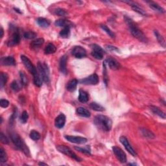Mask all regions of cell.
<instances>
[{
  "label": "cell",
  "mask_w": 166,
  "mask_h": 166,
  "mask_svg": "<svg viewBox=\"0 0 166 166\" xmlns=\"http://www.w3.org/2000/svg\"><path fill=\"white\" fill-rule=\"evenodd\" d=\"M125 18L126 23H127V24L128 25L129 29H130L132 36L136 38H137L139 41L144 43H147L148 42L147 38L146 37V36L144 35V33L138 27V26L134 24V22L132 21L131 19L127 17V16H125Z\"/></svg>",
  "instance_id": "obj_1"
},
{
  "label": "cell",
  "mask_w": 166,
  "mask_h": 166,
  "mask_svg": "<svg viewBox=\"0 0 166 166\" xmlns=\"http://www.w3.org/2000/svg\"><path fill=\"white\" fill-rule=\"evenodd\" d=\"M94 123L98 128L108 132L112 129V121L110 118L103 115H97L94 118Z\"/></svg>",
  "instance_id": "obj_2"
},
{
  "label": "cell",
  "mask_w": 166,
  "mask_h": 166,
  "mask_svg": "<svg viewBox=\"0 0 166 166\" xmlns=\"http://www.w3.org/2000/svg\"><path fill=\"white\" fill-rule=\"evenodd\" d=\"M10 137H11V141L16 147L24 152L27 156L30 155V152L28 147L18 134L15 133L14 132H10Z\"/></svg>",
  "instance_id": "obj_3"
},
{
  "label": "cell",
  "mask_w": 166,
  "mask_h": 166,
  "mask_svg": "<svg viewBox=\"0 0 166 166\" xmlns=\"http://www.w3.org/2000/svg\"><path fill=\"white\" fill-rule=\"evenodd\" d=\"M56 149H57L60 152L68 156V157H69L73 159H74V160H75L76 161H77V162L82 161V159L81 158H79L78 156L75 153V152H73V151L70 148L67 147V146L63 145H59L58 146H56Z\"/></svg>",
  "instance_id": "obj_4"
},
{
  "label": "cell",
  "mask_w": 166,
  "mask_h": 166,
  "mask_svg": "<svg viewBox=\"0 0 166 166\" xmlns=\"http://www.w3.org/2000/svg\"><path fill=\"white\" fill-rule=\"evenodd\" d=\"M39 74L40 75L44 82L48 83L49 82V71L48 66L45 63L39 62L37 65Z\"/></svg>",
  "instance_id": "obj_5"
},
{
  "label": "cell",
  "mask_w": 166,
  "mask_h": 166,
  "mask_svg": "<svg viewBox=\"0 0 166 166\" xmlns=\"http://www.w3.org/2000/svg\"><path fill=\"white\" fill-rule=\"evenodd\" d=\"M91 46L93 49L91 53L92 56L97 60H102L103 58L104 54L105 53L102 48L97 44H92Z\"/></svg>",
  "instance_id": "obj_6"
},
{
  "label": "cell",
  "mask_w": 166,
  "mask_h": 166,
  "mask_svg": "<svg viewBox=\"0 0 166 166\" xmlns=\"http://www.w3.org/2000/svg\"><path fill=\"white\" fill-rule=\"evenodd\" d=\"M112 151L115 155L116 158L118 159L119 162H121V163H125V162H127V156H126L125 152L123 151L121 148L117 147V146H114V147H112Z\"/></svg>",
  "instance_id": "obj_7"
},
{
  "label": "cell",
  "mask_w": 166,
  "mask_h": 166,
  "mask_svg": "<svg viewBox=\"0 0 166 166\" xmlns=\"http://www.w3.org/2000/svg\"><path fill=\"white\" fill-rule=\"evenodd\" d=\"M79 82L81 84L85 85H95L99 82V78L97 74H94L88 76V77L81 79V80L79 81Z\"/></svg>",
  "instance_id": "obj_8"
},
{
  "label": "cell",
  "mask_w": 166,
  "mask_h": 166,
  "mask_svg": "<svg viewBox=\"0 0 166 166\" xmlns=\"http://www.w3.org/2000/svg\"><path fill=\"white\" fill-rule=\"evenodd\" d=\"M21 59L23 64H24V66H25V68L27 69V70L31 73L32 75H35L36 73L37 72V70H36L35 66L32 64L31 61H30L27 56H25L24 55H22Z\"/></svg>",
  "instance_id": "obj_9"
},
{
  "label": "cell",
  "mask_w": 166,
  "mask_h": 166,
  "mask_svg": "<svg viewBox=\"0 0 166 166\" xmlns=\"http://www.w3.org/2000/svg\"><path fill=\"white\" fill-rule=\"evenodd\" d=\"M119 141H120L121 144L123 145L125 148L126 149V150H127L129 153H130L132 156H133V157H136L137 152H136V151L134 150V148L131 145V144H129V142L127 138L125 136H122L119 138Z\"/></svg>",
  "instance_id": "obj_10"
},
{
  "label": "cell",
  "mask_w": 166,
  "mask_h": 166,
  "mask_svg": "<svg viewBox=\"0 0 166 166\" xmlns=\"http://www.w3.org/2000/svg\"><path fill=\"white\" fill-rule=\"evenodd\" d=\"M72 55H74L75 58H82L86 56V51L85 49L82 48L81 46H75V47L73 49Z\"/></svg>",
  "instance_id": "obj_11"
},
{
  "label": "cell",
  "mask_w": 166,
  "mask_h": 166,
  "mask_svg": "<svg viewBox=\"0 0 166 166\" xmlns=\"http://www.w3.org/2000/svg\"><path fill=\"white\" fill-rule=\"evenodd\" d=\"M64 138L69 142L77 144H84L88 141L87 138L81 136H65Z\"/></svg>",
  "instance_id": "obj_12"
},
{
  "label": "cell",
  "mask_w": 166,
  "mask_h": 166,
  "mask_svg": "<svg viewBox=\"0 0 166 166\" xmlns=\"http://www.w3.org/2000/svg\"><path fill=\"white\" fill-rule=\"evenodd\" d=\"M105 62L106 64H107L109 68H110L111 69H113V70L118 69L119 67H120V64H119L118 61L114 58L110 57L107 59H106Z\"/></svg>",
  "instance_id": "obj_13"
},
{
  "label": "cell",
  "mask_w": 166,
  "mask_h": 166,
  "mask_svg": "<svg viewBox=\"0 0 166 166\" xmlns=\"http://www.w3.org/2000/svg\"><path fill=\"white\" fill-rule=\"evenodd\" d=\"M66 123V116L64 114H59L56 118L55 121V125L56 128H62L64 127Z\"/></svg>",
  "instance_id": "obj_14"
},
{
  "label": "cell",
  "mask_w": 166,
  "mask_h": 166,
  "mask_svg": "<svg viewBox=\"0 0 166 166\" xmlns=\"http://www.w3.org/2000/svg\"><path fill=\"white\" fill-rule=\"evenodd\" d=\"M20 42V35L18 31H16L12 35L11 40L8 42V46L11 47L16 45H18Z\"/></svg>",
  "instance_id": "obj_15"
},
{
  "label": "cell",
  "mask_w": 166,
  "mask_h": 166,
  "mask_svg": "<svg viewBox=\"0 0 166 166\" xmlns=\"http://www.w3.org/2000/svg\"><path fill=\"white\" fill-rule=\"evenodd\" d=\"M125 3H128L129 5H131V8L132 9L133 11H134L135 12H138V14H141L142 16H147V13H146L145 11H144L141 7L139 6V5H138L137 3H136L134 2H132V1H124Z\"/></svg>",
  "instance_id": "obj_16"
},
{
  "label": "cell",
  "mask_w": 166,
  "mask_h": 166,
  "mask_svg": "<svg viewBox=\"0 0 166 166\" xmlns=\"http://www.w3.org/2000/svg\"><path fill=\"white\" fill-rule=\"evenodd\" d=\"M66 65H67V56H66V55H64L62 56L61 58V60H60L59 67H60V70H61L62 74L65 75L67 74L68 73Z\"/></svg>",
  "instance_id": "obj_17"
},
{
  "label": "cell",
  "mask_w": 166,
  "mask_h": 166,
  "mask_svg": "<svg viewBox=\"0 0 166 166\" xmlns=\"http://www.w3.org/2000/svg\"><path fill=\"white\" fill-rule=\"evenodd\" d=\"M1 64L3 66H15L16 61L12 56H9L1 58Z\"/></svg>",
  "instance_id": "obj_18"
},
{
  "label": "cell",
  "mask_w": 166,
  "mask_h": 166,
  "mask_svg": "<svg viewBox=\"0 0 166 166\" xmlns=\"http://www.w3.org/2000/svg\"><path fill=\"white\" fill-rule=\"evenodd\" d=\"M55 25L58 27H71V23L65 19H59L56 20L55 22Z\"/></svg>",
  "instance_id": "obj_19"
},
{
  "label": "cell",
  "mask_w": 166,
  "mask_h": 166,
  "mask_svg": "<svg viewBox=\"0 0 166 166\" xmlns=\"http://www.w3.org/2000/svg\"><path fill=\"white\" fill-rule=\"evenodd\" d=\"M150 108L151 110L153 112L155 115L159 116V117L164 119H165V114L163 111H162L158 107H155V106H150Z\"/></svg>",
  "instance_id": "obj_20"
},
{
  "label": "cell",
  "mask_w": 166,
  "mask_h": 166,
  "mask_svg": "<svg viewBox=\"0 0 166 166\" xmlns=\"http://www.w3.org/2000/svg\"><path fill=\"white\" fill-rule=\"evenodd\" d=\"M78 81L77 79H72L70 81H69L67 86H66V89H67V90H68L69 92H74L76 88H77V86L78 84Z\"/></svg>",
  "instance_id": "obj_21"
},
{
  "label": "cell",
  "mask_w": 166,
  "mask_h": 166,
  "mask_svg": "<svg viewBox=\"0 0 166 166\" xmlns=\"http://www.w3.org/2000/svg\"><path fill=\"white\" fill-rule=\"evenodd\" d=\"M77 114L79 115L80 116H82V117H84V118H89L91 115L90 112L87 109L85 108H83V107H79L77 108Z\"/></svg>",
  "instance_id": "obj_22"
},
{
  "label": "cell",
  "mask_w": 166,
  "mask_h": 166,
  "mask_svg": "<svg viewBox=\"0 0 166 166\" xmlns=\"http://www.w3.org/2000/svg\"><path fill=\"white\" fill-rule=\"evenodd\" d=\"M44 40L43 38H37V39L35 40H33L31 43L30 46H31V49H36L40 48V46L44 44Z\"/></svg>",
  "instance_id": "obj_23"
},
{
  "label": "cell",
  "mask_w": 166,
  "mask_h": 166,
  "mask_svg": "<svg viewBox=\"0 0 166 166\" xmlns=\"http://www.w3.org/2000/svg\"><path fill=\"white\" fill-rule=\"evenodd\" d=\"M89 99V96L88 93L82 90V89H80L79 90V101L82 103H85L87 102Z\"/></svg>",
  "instance_id": "obj_24"
},
{
  "label": "cell",
  "mask_w": 166,
  "mask_h": 166,
  "mask_svg": "<svg viewBox=\"0 0 166 166\" xmlns=\"http://www.w3.org/2000/svg\"><path fill=\"white\" fill-rule=\"evenodd\" d=\"M147 3H149V6L152 9L154 10V11L158 12L160 13H164L165 12V10L161 6L159 5L157 3H156L152 1H147Z\"/></svg>",
  "instance_id": "obj_25"
},
{
  "label": "cell",
  "mask_w": 166,
  "mask_h": 166,
  "mask_svg": "<svg viewBox=\"0 0 166 166\" xmlns=\"http://www.w3.org/2000/svg\"><path fill=\"white\" fill-rule=\"evenodd\" d=\"M33 82L36 86H38V87H40L42 85V78L38 71L35 75H33Z\"/></svg>",
  "instance_id": "obj_26"
},
{
  "label": "cell",
  "mask_w": 166,
  "mask_h": 166,
  "mask_svg": "<svg viewBox=\"0 0 166 166\" xmlns=\"http://www.w3.org/2000/svg\"><path fill=\"white\" fill-rule=\"evenodd\" d=\"M56 51V46L53 44H51V43H49V44L46 45V47L44 49L45 54H47V55L55 53Z\"/></svg>",
  "instance_id": "obj_27"
},
{
  "label": "cell",
  "mask_w": 166,
  "mask_h": 166,
  "mask_svg": "<svg viewBox=\"0 0 166 166\" xmlns=\"http://www.w3.org/2000/svg\"><path fill=\"white\" fill-rule=\"evenodd\" d=\"M37 24L43 28H48L50 25V22H49L47 19L44 18H38L37 19Z\"/></svg>",
  "instance_id": "obj_28"
},
{
  "label": "cell",
  "mask_w": 166,
  "mask_h": 166,
  "mask_svg": "<svg viewBox=\"0 0 166 166\" xmlns=\"http://www.w3.org/2000/svg\"><path fill=\"white\" fill-rule=\"evenodd\" d=\"M89 107H90L92 110L97 112H102L105 110V108L102 107V105H101L100 104H98L95 102H91V103L89 104Z\"/></svg>",
  "instance_id": "obj_29"
},
{
  "label": "cell",
  "mask_w": 166,
  "mask_h": 166,
  "mask_svg": "<svg viewBox=\"0 0 166 166\" xmlns=\"http://www.w3.org/2000/svg\"><path fill=\"white\" fill-rule=\"evenodd\" d=\"M154 33L155 35L156 38H157V39L158 42H159V44H160L162 47L165 48V40L163 36H162L160 33H159V32L158 31H154Z\"/></svg>",
  "instance_id": "obj_30"
},
{
  "label": "cell",
  "mask_w": 166,
  "mask_h": 166,
  "mask_svg": "<svg viewBox=\"0 0 166 166\" xmlns=\"http://www.w3.org/2000/svg\"><path fill=\"white\" fill-rule=\"evenodd\" d=\"M70 35V27H64L60 32L59 36L62 38H68Z\"/></svg>",
  "instance_id": "obj_31"
},
{
  "label": "cell",
  "mask_w": 166,
  "mask_h": 166,
  "mask_svg": "<svg viewBox=\"0 0 166 166\" xmlns=\"http://www.w3.org/2000/svg\"><path fill=\"white\" fill-rule=\"evenodd\" d=\"M7 80H8L7 74H6V73L1 72V75H0V85H1V88L6 84Z\"/></svg>",
  "instance_id": "obj_32"
},
{
  "label": "cell",
  "mask_w": 166,
  "mask_h": 166,
  "mask_svg": "<svg viewBox=\"0 0 166 166\" xmlns=\"http://www.w3.org/2000/svg\"><path fill=\"white\" fill-rule=\"evenodd\" d=\"M141 133L143 134L144 136L146 137V138H154L155 137L154 134L152 133L151 131H150L148 129H146V128H141Z\"/></svg>",
  "instance_id": "obj_33"
},
{
  "label": "cell",
  "mask_w": 166,
  "mask_h": 166,
  "mask_svg": "<svg viewBox=\"0 0 166 166\" xmlns=\"http://www.w3.org/2000/svg\"><path fill=\"white\" fill-rule=\"evenodd\" d=\"M7 159L8 157L6 152L3 147H1L0 148V161H1V163H5V162L7 161Z\"/></svg>",
  "instance_id": "obj_34"
},
{
  "label": "cell",
  "mask_w": 166,
  "mask_h": 166,
  "mask_svg": "<svg viewBox=\"0 0 166 166\" xmlns=\"http://www.w3.org/2000/svg\"><path fill=\"white\" fill-rule=\"evenodd\" d=\"M11 87L14 92H19L22 88L21 83L18 82L17 81H14L12 82L11 84Z\"/></svg>",
  "instance_id": "obj_35"
},
{
  "label": "cell",
  "mask_w": 166,
  "mask_h": 166,
  "mask_svg": "<svg viewBox=\"0 0 166 166\" xmlns=\"http://www.w3.org/2000/svg\"><path fill=\"white\" fill-rule=\"evenodd\" d=\"M29 137H30V138H31L32 140L37 141L40 138V134L39 132L36 131L32 130L31 132H30Z\"/></svg>",
  "instance_id": "obj_36"
},
{
  "label": "cell",
  "mask_w": 166,
  "mask_h": 166,
  "mask_svg": "<svg viewBox=\"0 0 166 166\" xmlns=\"http://www.w3.org/2000/svg\"><path fill=\"white\" fill-rule=\"evenodd\" d=\"M101 28L103 30V31L105 32H107V35L109 36H110L111 38H114L115 37V35H114V33L111 30L109 29L107 25H101Z\"/></svg>",
  "instance_id": "obj_37"
},
{
  "label": "cell",
  "mask_w": 166,
  "mask_h": 166,
  "mask_svg": "<svg viewBox=\"0 0 166 166\" xmlns=\"http://www.w3.org/2000/svg\"><path fill=\"white\" fill-rule=\"evenodd\" d=\"M54 13L59 16H65L67 14V12L65 9L61 8H57L54 10Z\"/></svg>",
  "instance_id": "obj_38"
},
{
  "label": "cell",
  "mask_w": 166,
  "mask_h": 166,
  "mask_svg": "<svg viewBox=\"0 0 166 166\" xmlns=\"http://www.w3.org/2000/svg\"><path fill=\"white\" fill-rule=\"evenodd\" d=\"M36 33L32 32V31H29V32H26L24 33V38L26 39H34L36 37Z\"/></svg>",
  "instance_id": "obj_39"
},
{
  "label": "cell",
  "mask_w": 166,
  "mask_h": 166,
  "mask_svg": "<svg viewBox=\"0 0 166 166\" xmlns=\"http://www.w3.org/2000/svg\"><path fill=\"white\" fill-rule=\"evenodd\" d=\"M28 118H29L28 113L26 111L23 112L20 117V121L22 123H25L27 121Z\"/></svg>",
  "instance_id": "obj_40"
},
{
  "label": "cell",
  "mask_w": 166,
  "mask_h": 166,
  "mask_svg": "<svg viewBox=\"0 0 166 166\" xmlns=\"http://www.w3.org/2000/svg\"><path fill=\"white\" fill-rule=\"evenodd\" d=\"M74 149L75 150H77L79 152H81L82 153H84L86 154H88V155H90V149H83L82 147H75Z\"/></svg>",
  "instance_id": "obj_41"
},
{
  "label": "cell",
  "mask_w": 166,
  "mask_h": 166,
  "mask_svg": "<svg viewBox=\"0 0 166 166\" xmlns=\"http://www.w3.org/2000/svg\"><path fill=\"white\" fill-rule=\"evenodd\" d=\"M19 76H20L21 78V82L22 84L26 85L28 84V79L26 77V75L24 74V72H19Z\"/></svg>",
  "instance_id": "obj_42"
},
{
  "label": "cell",
  "mask_w": 166,
  "mask_h": 166,
  "mask_svg": "<svg viewBox=\"0 0 166 166\" xmlns=\"http://www.w3.org/2000/svg\"><path fill=\"white\" fill-rule=\"evenodd\" d=\"M0 139H1V143L4 144H9V140L8 139V138L5 136V135L3 133V132H1L0 134Z\"/></svg>",
  "instance_id": "obj_43"
},
{
  "label": "cell",
  "mask_w": 166,
  "mask_h": 166,
  "mask_svg": "<svg viewBox=\"0 0 166 166\" xmlns=\"http://www.w3.org/2000/svg\"><path fill=\"white\" fill-rule=\"evenodd\" d=\"M0 106L2 108H6L9 106V101L6 99H1L0 101Z\"/></svg>",
  "instance_id": "obj_44"
},
{
  "label": "cell",
  "mask_w": 166,
  "mask_h": 166,
  "mask_svg": "<svg viewBox=\"0 0 166 166\" xmlns=\"http://www.w3.org/2000/svg\"><path fill=\"white\" fill-rule=\"evenodd\" d=\"M103 76H104V81L106 84H107L108 82V77L107 74V69H106V64L105 62H103Z\"/></svg>",
  "instance_id": "obj_45"
},
{
  "label": "cell",
  "mask_w": 166,
  "mask_h": 166,
  "mask_svg": "<svg viewBox=\"0 0 166 166\" xmlns=\"http://www.w3.org/2000/svg\"><path fill=\"white\" fill-rule=\"evenodd\" d=\"M106 48H107L108 50L110 51H118V52L119 51L118 48L115 47V46L111 45H106Z\"/></svg>",
  "instance_id": "obj_46"
},
{
  "label": "cell",
  "mask_w": 166,
  "mask_h": 166,
  "mask_svg": "<svg viewBox=\"0 0 166 166\" xmlns=\"http://www.w3.org/2000/svg\"><path fill=\"white\" fill-rule=\"evenodd\" d=\"M3 35H4V31H3V29L1 27V36H1V38H3Z\"/></svg>",
  "instance_id": "obj_47"
},
{
  "label": "cell",
  "mask_w": 166,
  "mask_h": 166,
  "mask_svg": "<svg viewBox=\"0 0 166 166\" xmlns=\"http://www.w3.org/2000/svg\"><path fill=\"white\" fill-rule=\"evenodd\" d=\"M14 9L15 10V11H16V12H18L19 13V14H22V12H21V11H19V9H16V8H14Z\"/></svg>",
  "instance_id": "obj_48"
},
{
  "label": "cell",
  "mask_w": 166,
  "mask_h": 166,
  "mask_svg": "<svg viewBox=\"0 0 166 166\" xmlns=\"http://www.w3.org/2000/svg\"><path fill=\"white\" fill-rule=\"evenodd\" d=\"M39 165H48L47 164H45V163H43V162H40L38 164Z\"/></svg>",
  "instance_id": "obj_49"
}]
</instances>
